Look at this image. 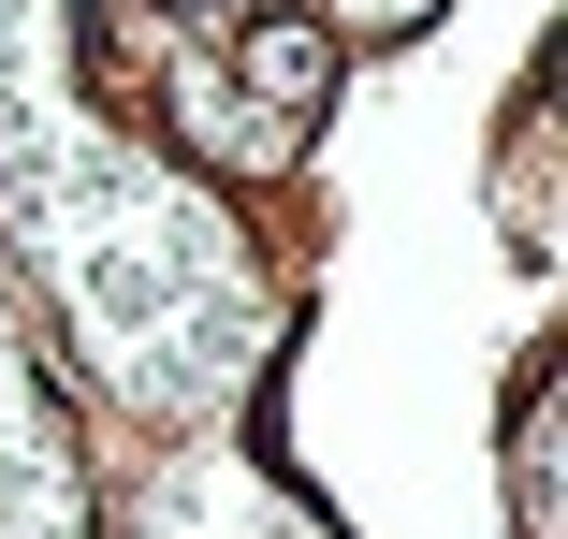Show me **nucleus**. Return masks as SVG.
<instances>
[{"label":"nucleus","mask_w":568,"mask_h":539,"mask_svg":"<svg viewBox=\"0 0 568 539\" xmlns=\"http://www.w3.org/2000/svg\"><path fill=\"white\" fill-rule=\"evenodd\" d=\"M321 102H335V30H292V16H263V30H234V44H219V73H190V88H175V118H190V146L292 161Z\"/></svg>","instance_id":"1"},{"label":"nucleus","mask_w":568,"mask_h":539,"mask_svg":"<svg viewBox=\"0 0 568 539\" xmlns=\"http://www.w3.org/2000/svg\"><path fill=\"white\" fill-rule=\"evenodd\" d=\"M321 16H335V44H379V30H423L437 0H321Z\"/></svg>","instance_id":"2"},{"label":"nucleus","mask_w":568,"mask_h":539,"mask_svg":"<svg viewBox=\"0 0 568 539\" xmlns=\"http://www.w3.org/2000/svg\"><path fill=\"white\" fill-rule=\"evenodd\" d=\"M175 16H219V0H175ZM234 16H248V0H234Z\"/></svg>","instance_id":"3"}]
</instances>
